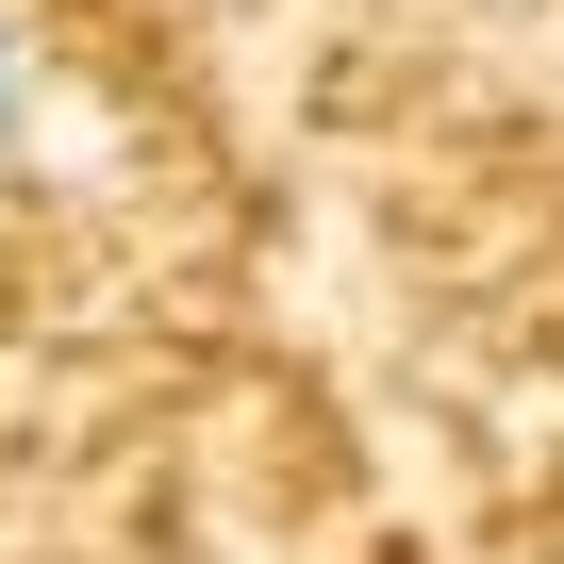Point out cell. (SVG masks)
Segmentation results:
<instances>
[{"mask_svg":"<svg viewBox=\"0 0 564 564\" xmlns=\"http://www.w3.org/2000/svg\"><path fill=\"white\" fill-rule=\"evenodd\" d=\"M18 117H34V67H18V34H0V150H18Z\"/></svg>","mask_w":564,"mask_h":564,"instance_id":"obj_1","label":"cell"}]
</instances>
